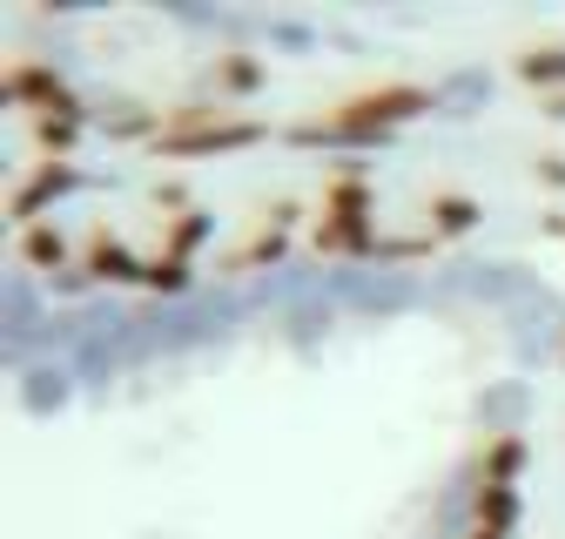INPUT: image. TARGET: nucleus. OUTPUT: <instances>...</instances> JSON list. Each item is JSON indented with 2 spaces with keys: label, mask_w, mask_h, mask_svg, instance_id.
<instances>
[{
  "label": "nucleus",
  "mask_w": 565,
  "mask_h": 539,
  "mask_svg": "<svg viewBox=\"0 0 565 539\" xmlns=\"http://www.w3.org/2000/svg\"><path fill=\"white\" fill-rule=\"evenodd\" d=\"M75 115H47V121H34V142L47 149V156H67V149H75Z\"/></svg>",
  "instance_id": "nucleus-11"
},
{
  "label": "nucleus",
  "mask_w": 565,
  "mask_h": 539,
  "mask_svg": "<svg viewBox=\"0 0 565 539\" xmlns=\"http://www.w3.org/2000/svg\"><path fill=\"white\" fill-rule=\"evenodd\" d=\"M317 250H330V256L371 250V189H364V176H337L330 182L323 216H317Z\"/></svg>",
  "instance_id": "nucleus-2"
},
{
  "label": "nucleus",
  "mask_w": 565,
  "mask_h": 539,
  "mask_svg": "<svg viewBox=\"0 0 565 539\" xmlns=\"http://www.w3.org/2000/svg\"><path fill=\"white\" fill-rule=\"evenodd\" d=\"M263 121H243V115H223V108H182L162 135H156V149L169 156H209V149H243L256 142Z\"/></svg>",
  "instance_id": "nucleus-3"
},
{
  "label": "nucleus",
  "mask_w": 565,
  "mask_h": 539,
  "mask_svg": "<svg viewBox=\"0 0 565 539\" xmlns=\"http://www.w3.org/2000/svg\"><path fill=\"white\" fill-rule=\"evenodd\" d=\"M512 512H519L512 486H499V479H484V486H478V526H484V532H505Z\"/></svg>",
  "instance_id": "nucleus-7"
},
{
  "label": "nucleus",
  "mask_w": 565,
  "mask_h": 539,
  "mask_svg": "<svg viewBox=\"0 0 565 539\" xmlns=\"http://www.w3.org/2000/svg\"><path fill=\"white\" fill-rule=\"evenodd\" d=\"M61 189H67V169H61V162H41V176H34L28 189H14V216L34 230V210H41L47 195H61Z\"/></svg>",
  "instance_id": "nucleus-6"
},
{
  "label": "nucleus",
  "mask_w": 565,
  "mask_h": 539,
  "mask_svg": "<svg viewBox=\"0 0 565 539\" xmlns=\"http://www.w3.org/2000/svg\"><path fill=\"white\" fill-rule=\"evenodd\" d=\"M431 108V88L417 82H384V88H364V95H343L337 108H323L317 121L297 128V142H377V135L417 121Z\"/></svg>",
  "instance_id": "nucleus-1"
},
{
  "label": "nucleus",
  "mask_w": 565,
  "mask_h": 539,
  "mask_svg": "<svg viewBox=\"0 0 565 539\" xmlns=\"http://www.w3.org/2000/svg\"><path fill=\"white\" fill-rule=\"evenodd\" d=\"M182 277H189L182 256H156L149 270H141V284H156V290H182Z\"/></svg>",
  "instance_id": "nucleus-12"
},
{
  "label": "nucleus",
  "mask_w": 565,
  "mask_h": 539,
  "mask_svg": "<svg viewBox=\"0 0 565 539\" xmlns=\"http://www.w3.org/2000/svg\"><path fill=\"white\" fill-rule=\"evenodd\" d=\"M8 102L14 108H28L34 121H47V115H75V102H67V88L47 75V67H34V61H21V67H8Z\"/></svg>",
  "instance_id": "nucleus-4"
},
{
  "label": "nucleus",
  "mask_w": 565,
  "mask_h": 539,
  "mask_svg": "<svg viewBox=\"0 0 565 539\" xmlns=\"http://www.w3.org/2000/svg\"><path fill=\"white\" fill-rule=\"evenodd\" d=\"M471 539H505V532H484V526H478V532H471Z\"/></svg>",
  "instance_id": "nucleus-13"
},
{
  "label": "nucleus",
  "mask_w": 565,
  "mask_h": 539,
  "mask_svg": "<svg viewBox=\"0 0 565 539\" xmlns=\"http://www.w3.org/2000/svg\"><path fill=\"white\" fill-rule=\"evenodd\" d=\"M431 223H438L445 236H458V230L478 223V202H465V195H431Z\"/></svg>",
  "instance_id": "nucleus-9"
},
{
  "label": "nucleus",
  "mask_w": 565,
  "mask_h": 539,
  "mask_svg": "<svg viewBox=\"0 0 565 539\" xmlns=\"http://www.w3.org/2000/svg\"><path fill=\"white\" fill-rule=\"evenodd\" d=\"M21 250H28V263H41V270H61V256H67V243H61V230H47V223H34Z\"/></svg>",
  "instance_id": "nucleus-10"
},
{
  "label": "nucleus",
  "mask_w": 565,
  "mask_h": 539,
  "mask_svg": "<svg viewBox=\"0 0 565 539\" xmlns=\"http://www.w3.org/2000/svg\"><path fill=\"white\" fill-rule=\"evenodd\" d=\"M141 270H149V263H135L115 236H95V243H88V277H115V284H128V277H141Z\"/></svg>",
  "instance_id": "nucleus-5"
},
{
  "label": "nucleus",
  "mask_w": 565,
  "mask_h": 539,
  "mask_svg": "<svg viewBox=\"0 0 565 539\" xmlns=\"http://www.w3.org/2000/svg\"><path fill=\"white\" fill-rule=\"evenodd\" d=\"M519 75H525L532 88L565 82V47H532V54H519Z\"/></svg>",
  "instance_id": "nucleus-8"
}]
</instances>
